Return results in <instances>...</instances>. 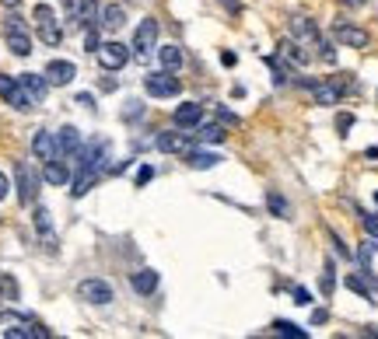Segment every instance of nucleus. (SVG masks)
<instances>
[{
	"label": "nucleus",
	"mask_w": 378,
	"mask_h": 339,
	"mask_svg": "<svg viewBox=\"0 0 378 339\" xmlns=\"http://www.w3.org/2000/svg\"><path fill=\"white\" fill-rule=\"evenodd\" d=\"M294 81L312 91L315 105H336V101L354 87L350 81H347V74H336V78H326V81H312V78H294Z\"/></svg>",
	"instance_id": "obj_1"
},
{
	"label": "nucleus",
	"mask_w": 378,
	"mask_h": 339,
	"mask_svg": "<svg viewBox=\"0 0 378 339\" xmlns=\"http://www.w3.org/2000/svg\"><path fill=\"white\" fill-rule=\"evenodd\" d=\"M32 21H35V35H39L46 46H60L63 28H60V21H56V14H53V7H49V4H39V7H35V14H32Z\"/></svg>",
	"instance_id": "obj_2"
},
{
	"label": "nucleus",
	"mask_w": 378,
	"mask_h": 339,
	"mask_svg": "<svg viewBox=\"0 0 378 339\" xmlns=\"http://www.w3.org/2000/svg\"><path fill=\"white\" fill-rule=\"evenodd\" d=\"M287 28H291V39H294L298 46H305V49H319V46H322V32H319V25H315L312 18L294 14V18L287 21Z\"/></svg>",
	"instance_id": "obj_3"
},
{
	"label": "nucleus",
	"mask_w": 378,
	"mask_h": 339,
	"mask_svg": "<svg viewBox=\"0 0 378 339\" xmlns=\"http://www.w3.org/2000/svg\"><path fill=\"white\" fill-rule=\"evenodd\" d=\"M144 91L151 98H176L183 91V85H179V78H172V70H161V74H147L144 78Z\"/></svg>",
	"instance_id": "obj_4"
},
{
	"label": "nucleus",
	"mask_w": 378,
	"mask_h": 339,
	"mask_svg": "<svg viewBox=\"0 0 378 339\" xmlns=\"http://www.w3.org/2000/svg\"><path fill=\"white\" fill-rule=\"evenodd\" d=\"M0 98L11 105V109H18V112H28L35 101L28 98V91L21 87L18 78H7V74H0Z\"/></svg>",
	"instance_id": "obj_5"
},
{
	"label": "nucleus",
	"mask_w": 378,
	"mask_h": 339,
	"mask_svg": "<svg viewBox=\"0 0 378 339\" xmlns=\"http://www.w3.org/2000/svg\"><path fill=\"white\" fill-rule=\"evenodd\" d=\"M67 14H71L74 28H92L102 14V7H98V0H67Z\"/></svg>",
	"instance_id": "obj_6"
},
{
	"label": "nucleus",
	"mask_w": 378,
	"mask_h": 339,
	"mask_svg": "<svg viewBox=\"0 0 378 339\" xmlns=\"http://www.w3.org/2000/svg\"><path fill=\"white\" fill-rule=\"evenodd\" d=\"M333 39H336L340 46H350V49H368V42H372V35H368L365 28L350 25V21H336V25H333Z\"/></svg>",
	"instance_id": "obj_7"
},
{
	"label": "nucleus",
	"mask_w": 378,
	"mask_h": 339,
	"mask_svg": "<svg viewBox=\"0 0 378 339\" xmlns=\"http://www.w3.org/2000/svg\"><path fill=\"white\" fill-rule=\"evenodd\" d=\"M35 231H39V242L49 255L60 252V238H56V228H53V217L46 207H35Z\"/></svg>",
	"instance_id": "obj_8"
},
{
	"label": "nucleus",
	"mask_w": 378,
	"mask_h": 339,
	"mask_svg": "<svg viewBox=\"0 0 378 339\" xmlns=\"http://www.w3.org/2000/svg\"><path fill=\"white\" fill-rule=\"evenodd\" d=\"M78 297L81 301H88V304H112V287L105 283V280H98V276H92V280H81L78 283Z\"/></svg>",
	"instance_id": "obj_9"
},
{
	"label": "nucleus",
	"mask_w": 378,
	"mask_h": 339,
	"mask_svg": "<svg viewBox=\"0 0 378 339\" xmlns=\"http://www.w3.org/2000/svg\"><path fill=\"white\" fill-rule=\"evenodd\" d=\"M133 49H137L140 60H144L151 49H158V21H154V18H144V21L137 25V32H133Z\"/></svg>",
	"instance_id": "obj_10"
},
{
	"label": "nucleus",
	"mask_w": 378,
	"mask_h": 339,
	"mask_svg": "<svg viewBox=\"0 0 378 339\" xmlns=\"http://www.w3.org/2000/svg\"><path fill=\"white\" fill-rule=\"evenodd\" d=\"M94 56H98V63L105 70H123L126 60H130V46H123V42H102Z\"/></svg>",
	"instance_id": "obj_11"
},
{
	"label": "nucleus",
	"mask_w": 378,
	"mask_h": 339,
	"mask_svg": "<svg viewBox=\"0 0 378 339\" xmlns=\"http://www.w3.org/2000/svg\"><path fill=\"white\" fill-rule=\"evenodd\" d=\"M14 178H18V199L25 203V207H32L35 203V185H39V178H35V171H32V165L28 161H18L14 165Z\"/></svg>",
	"instance_id": "obj_12"
},
{
	"label": "nucleus",
	"mask_w": 378,
	"mask_h": 339,
	"mask_svg": "<svg viewBox=\"0 0 378 339\" xmlns=\"http://www.w3.org/2000/svg\"><path fill=\"white\" fill-rule=\"evenodd\" d=\"M154 147H158L161 154H186L189 137L186 133H179V130H161V133L154 137Z\"/></svg>",
	"instance_id": "obj_13"
},
{
	"label": "nucleus",
	"mask_w": 378,
	"mask_h": 339,
	"mask_svg": "<svg viewBox=\"0 0 378 339\" xmlns=\"http://www.w3.org/2000/svg\"><path fill=\"white\" fill-rule=\"evenodd\" d=\"M32 154H35L39 161H53V158H60L56 133H49V130H35V137H32Z\"/></svg>",
	"instance_id": "obj_14"
},
{
	"label": "nucleus",
	"mask_w": 378,
	"mask_h": 339,
	"mask_svg": "<svg viewBox=\"0 0 378 339\" xmlns=\"http://www.w3.org/2000/svg\"><path fill=\"white\" fill-rule=\"evenodd\" d=\"M4 35H7V49L14 56H28L32 53V39H28L25 25H4Z\"/></svg>",
	"instance_id": "obj_15"
},
{
	"label": "nucleus",
	"mask_w": 378,
	"mask_h": 339,
	"mask_svg": "<svg viewBox=\"0 0 378 339\" xmlns=\"http://www.w3.org/2000/svg\"><path fill=\"white\" fill-rule=\"evenodd\" d=\"M74 78H78V67H74L71 60H53V63H46V81H49V85L63 87V85H71Z\"/></svg>",
	"instance_id": "obj_16"
},
{
	"label": "nucleus",
	"mask_w": 378,
	"mask_h": 339,
	"mask_svg": "<svg viewBox=\"0 0 378 339\" xmlns=\"http://www.w3.org/2000/svg\"><path fill=\"white\" fill-rule=\"evenodd\" d=\"M172 119H176V126H179V130L200 126V123H203V105H200V101H183V105L176 109V116H172Z\"/></svg>",
	"instance_id": "obj_17"
},
{
	"label": "nucleus",
	"mask_w": 378,
	"mask_h": 339,
	"mask_svg": "<svg viewBox=\"0 0 378 339\" xmlns=\"http://www.w3.org/2000/svg\"><path fill=\"white\" fill-rule=\"evenodd\" d=\"M56 147H60V158L81 154V130H78V126H63V130L56 133Z\"/></svg>",
	"instance_id": "obj_18"
},
{
	"label": "nucleus",
	"mask_w": 378,
	"mask_h": 339,
	"mask_svg": "<svg viewBox=\"0 0 378 339\" xmlns=\"http://www.w3.org/2000/svg\"><path fill=\"white\" fill-rule=\"evenodd\" d=\"M21 87L28 91V98L39 105V101H46V94H49V81H46V74H21L18 78Z\"/></svg>",
	"instance_id": "obj_19"
},
{
	"label": "nucleus",
	"mask_w": 378,
	"mask_h": 339,
	"mask_svg": "<svg viewBox=\"0 0 378 339\" xmlns=\"http://www.w3.org/2000/svg\"><path fill=\"white\" fill-rule=\"evenodd\" d=\"M46 336L49 333L42 326H35V322H14V326L4 329V339H46Z\"/></svg>",
	"instance_id": "obj_20"
},
{
	"label": "nucleus",
	"mask_w": 378,
	"mask_h": 339,
	"mask_svg": "<svg viewBox=\"0 0 378 339\" xmlns=\"http://www.w3.org/2000/svg\"><path fill=\"white\" fill-rule=\"evenodd\" d=\"M42 178H46L49 185H67V182H71V168H67L60 158H53V161H42Z\"/></svg>",
	"instance_id": "obj_21"
},
{
	"label": "nucleus",
	"mask_w": 378,
	"mask_h": 339,
	"mask_svg": "<svg viewBox=\"0 0 378 339\" xmlns=\"http://www.w3.org/2000/svg\"><path fill=\"white\" fill-rule=\"evenodd\" d=\"M98 18H102L98 25H102L105 32H119V28L126 25V11H123L119 4H109V7H102V14H98Z\"/></svg>",
	"instance_id": "obj_22"
},
{
	"label": "nucleus",
	"mask_w": 378,
	"mask_h": 339,
	"mask_svg": "<svg viewBox=\"0 0 378 339\" xmlns=\"http://www.w3.org/2000/svg\"><path fill=\"white\" fill-rule=\"evenodd\" d=\"M186 165L189 168H196V171H207V168H217V165H221V158H217L214 151H193V147H189L186 151Z\"/></svg>",
	"instance_id": "obj_23"
},
{
	"label": "nucleus",
	"mask_w": 378,
	"mask_h": 339,
	"mask_svg": "<svg viewBox=\"0 0 378 339\" xmlns=\"http://www.w3.org/2000/svg\"><path fill=\"white\" fill-rule=\"evenodd\" d=\"M130 283H133V290H137V294H144V297H147V294H154V290H158V273H154V269H140V273H133V276H130Z\"/></svg>",
	"instance_id": "obj_24"
},
{
	"label": "nucleus",
	"mask_w": 378,
	"mask_h": 339,
	"mask_svg": "<svg viewBox=\"0 0 378 339\" xmlns=\"http://www.w3.org/2000/svg\"><path fill=\"white\" fill-rule=\"evenodd\" d=\"M158 60H161V67H165V70H179L186 56H183V49H179L176 42H169V46H161V49H158Z\"/></svg>",
	"instance_id": "obj_25"
},
{
	"label": "nucleus",
	"mask_w": 378,
	"mask_h": 339,
	"mask_svg": "<svg viewBox=\"0 0 378 339\" xmlns=\"http://www.w3.org/2000/svg\"><path fill=\"white\" fill-rule=\"evenodd\" d=\"M98 175H102V171H94V168H78V178H74V189H71V192L81 199V196L92 189L94 182H98Z\"/></svg>",
	"instance_id": "obj_26"
},
{
	"label": "nucleus",
	"mask_w": 378,
	"mask_h": 339,
	"mask_svg": "<svg viewBox=\"0 0 378 339\" xmlns=\"http://www.w3.org/2000/svg\"><path fill=\"white\" fill-rule=\"evenodd\" d=\"M281 53L291 60V63H308L312 60V53H305V46H298L294 39H284L281 42Z\"/></svg>",
	"instance_id": "obj_27"
},
{
	"label": "nucleus",
	"mask_w": 378,
	"mask_h": 339,
	"mask_svg": "<svg viewBox=\"0 0 378 339\" xmlns=\"http://www.w3.org/2000/svg\"><path fill=\"white\" fill-rule=\"evenodd\" d=\"M228 133H224V126L221 123H200V140H207V144H221Z\"/></svg>",
	"instance_id": "obj_28"
},
{
	"label": "nucleus",
	"mask_w": 378,
	"mask_h": 339,
	"mask_svg": "<svg viewBox=\"0 0 378 339\" xmlns=\"http://www.w3.org/2000/svg\"><path fill=\"white\" fill-rule=\"evenodd\" d=\"M274 333H277V336H284V339H305V336H308L305 329H298L294 322H284V319H277V322H274Z\"/></svg>",
	"instance_id": "obj_29"
},
{
	"label": "nucleus",
	"mask_w": 378,
	"mask_h": 339,
	"mask_svg": "<svg viewBox=\"0 0 378 339\" xmlns=\"http://www.w3.org/2000/svg\"><path fill=\"white\" fill-rule=\"evenodd\" d=\"M319 287H322V294H326V297H329V294H333V287H336V269H333V262H329V259H326V266H322Z\"/></svg>",
	"instance_id": "obj_30"
},
{
	"label": "nucleus",
	"mask_w": 378,
	"mask_h": 339,
	"mask_svg": "<svg viewBox=\"0 0 378 339\" xmlns=\"http://www.w3.org/2000/svg\"><path fill=\"white\" fill-rule=\"evenodd\" d=\"M0 301H18V280L14 276H0Z\"/></svg>",
	"instance_id": "obj_31"
},
{
	"label": "nucleus",
	"mask_w": 378,
	"mask_h": 339,
	"mask_svg": "<svg viewBox=\"0 0 378 339\" xmlns=\"http://www.w3.org/2000/svg\"><path fill=\"white\" fill-rule=\"evenodd\" d=\"M358 259H361V266L368 269V266H372V259H375V242H361V249H358Z\"/></svg>",
	"instance_id": "obj_32"
},
{
	"label": "nucleus",
	"mask_w": 378,
	"mask_h": 339,
	"mask_svg": "<svg viewBox=\"0 0 378 339\" xmlns=\"http://www.w3.org/2000/svg\"><path fill=\"white\" fill-rule=\"evenodd\" d=\"M267 207H274V210H277V217H287V203H284V196H277V192H270V196H267Z\"/></svg>",
	"instance_id": "obj_33"
},
{
	"label": "nucleus",
	"mask_w": 378,
	"mask_h": 339,
	"mask_svg": "<svg viewBox=\"0 0 378 339\" xmlns=\"http://www.w3.org/2000/svg\"><path fill=\"white\" fill-rule=\"evenodd\" d=\"M361 224H365V231L378 238V214H361Z\"/></svg>",
	"instance_id": "obj_34"
},
{
	"label": "nucleus",
	"mask_w": 378,
	"mask_h": 339,
	"mask_svg": "<svg viewBox=\"0 0 378 339\" xmlns=\"http://www.w3.org/2000/svg\"><path fill=\"white\" fill-rule=\"evenodd\" d=\"M291 297H294V304H312V294H308L305 287H294V290H291Z\"/></svg>",
	"instance_id": "obj_35"
},
{
	"label": "nucleus",
	"mask_w": 378,
	"mask_h": 339,
	"mask_svg": "<svg viewBox=\"0 0 378 339\" xmlns=\"http://www.w3.org/2000/svg\"><path fill=\"white\" fill-rule=\"evenodd\" d=\"M151 178H154V168H151V165H144V168L137 171V185H147Z\"/></svg>",
	"instance_id": "obj_36"
},
{
	"label": "nucleus",
	"mask_w": 378,
	"mask_h": 339,
	"mask_svg": "<svg viewBox=\"0 0 378 339\" xmlns=\"http://www.w3.org/2000/svg\"><path fill=\"white\" fill-rule=\"evenodd\" d=\"M217 116H221V119H224V123H231V126H238V123H242V119H238V116H235V112H231V109H224V105H221V109H217Z\"/></svg>",
	"instance_id": "obj_37"
},
{
	"label": "nucleus",
	"mask_w": 378,
	"mask_h": 339,
	"mask_svg": "<svg viewBox=\"0 0 378 339\" xmlns=\"http://www.w3.org/2000/svg\"><path fill=\"white\" fill-rule=\"evenodd\" d=\"M350 126H354V116H347V112H343V116H336V130H340V133H347Z\"/></svg>",
	"instance_id": "obj_38"
},
{
	"label": "nucleus",
	"mask_w": 378,
	"mask_h": 339,
	"mask_svg": "<svg viewBox=\"0 0 378 339\" xmlns=\"http://www.w3.org/2000/svg\"><path fill=\"white\" fill-rule=\"evenodd\" d=\"M329 238H333V245H336V255H343V259L350 255V249H347V245L340 242V235H336V231H329Z\"/></svg>",
	"instance_id": "obj_39"
},
{
	"label": "nucleus",
	"mask_w": 378,
	"mask_h": 339,
	"mask_svg": "<svg viewBox=\"0 0 378 339\" xmlns=\"http://www.w3.org/2000/svg\"><path fill=\"white\" fill-rule=\"evenodd\" d=\"M98 46H102V42H98V35L88 32V35H85V49H88V53H98Z\"/></svg>",
	"instance_id": "obj_40"
},
{
	"label": "nucleus",
	"mask_w": 378,
	"mask_h": 339,
	"mask_svg": "<svg viewBox=\"0 0 378 339\" xmlns=\"http://www.w3.org/2000/svg\"><path fill=\"white\" fill-rule=\"evenodd\" d=\"M326 319H329V312H326V308H319V312H312V326H322Z\"/></svg>",
	"instance_id": "obj_41"
},
{
	"label": "nucleus",
	"mask_w": 378,
	"mask_h": 339,
	"mask_svg": "<svg viewBox=\"0 0 378 339\" xmlns=\"http://www.w3.org/2000/svg\"><path fill=\"white\" fill-rule=\"evenodd\" d=\"M123 116H126V119H137V116H140V101H130V109H126Z\"/></svg>",
	"instance_id": "obj_42"
},
{
	"label": "nucleus",
	"mask_w": 378,
	"mask_h": 339,
	"mask_svg": "<svg viewBox=\"0 0 378 339\" xmlns=\"http://www.w3.org/2000/svg\"><path fill=\"white\" fill-rule=\"evenodd\" d=\"M7 189H11V182H7V175H4V171H0V199H4V196H7Z\"/></svg>",
	"instance_id": "obj_43"
},
{
	"label": "nucleus",
	"mask_w": 378,
	"mask_h": 339,
	"mask_svg": "<svg viewBox=\"0 0 378 339\" xmlns=\"http://www.w3.org/2000/svg\"><path fill=\"white\" fill-rule=\"evenodd\" d=\"M221 63H224V67H235V53H221Z\"/></svg>",
	"instance_id": "obj_44"
},
{
	"label": "nucleus",
	"mask_w": 378,
	"mask_h": 339,
	"mask_svg": "<svg viewBox=\"0 0 378 339\" xmlns=\"http://www.w3.org/2000/svg\"><path fill=\"white\" fill-rule=\"evenodd\" d=\"M78 101H81V105H88V109H92V105H94V98H92V94H88V91H85V94H78Z\"/></svg>",
	"instance_id": "obj_45"
},
{
	"label": "nucleus",
	"mask_w": 378,
	"mask_h": 339,
	"mask_svg": "<svg viewBox=\"0 0 378 339\" xmlns=\"http://www.w3.org/2000/svg\"><path fill=\"white\" fill-rule=\"evenodd\" d=\"M340 4H343V7H365L368 0H340Z\"/></svg>",
	"instance_id": "obj_46"
},
{
	"label": "nucleus",
	"mask_w": 378,
	"mask_h": 339,
	"mask_svg": "<svg viewBox=\"0 0 378 339\" xmlns=\"http://www.w3.org/2000/svg\"><path fill=\"white\" fill-rule=\"evenodd\" d=\"M0 4H4V7H18L21 0H0Z\"/></svg>",
	"instance_id": "obj_47"
},
{
	"label": "nucleus",
	"mask_w": 378,
	"mask_h": 339,
	"mask_svg": "<svg viewBox=\"0 0 378 339\" xmlns=\"http://www.w3.org/2000/svg\"><path fill=\"white\" fill-rule=\"evenodd\" d=\"M375 199H378V192H375Z\"/></svg>",
	"instance_id": "obj_48"
}]
</instances>
